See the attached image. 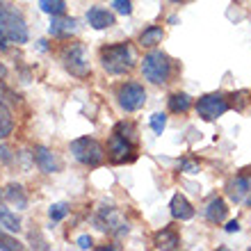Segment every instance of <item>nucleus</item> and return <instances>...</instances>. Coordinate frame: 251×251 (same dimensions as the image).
<instances>
[{"label":"nucleus","instance_id":"nucleus-1","mask_svg":"<svg viewBox=\"0 0 251 251\" xmlns=\"http://www.w3.org/2000/svg\"><path fill=\"white\" fill-rule=\"evenodd\" d=\"M100 64L112 75H124L135 66V50L128 44H112L100 48Z\"/></svg>","mask_w":251,"mask_h":251},{"label":"nucleus","instance_id":"nucleus-2","mask_svg":"<svg viewBox=\"0 0 251 251\" xmlns=\"http://www.w3.org/2000/svg\"><path fill=\"white\" fill-rule=\"evenodd\" d=\"M142 73L153 85H165L172 75V60L162 50H151L142 60Z\"/></svg>","mask_w":251,"mask_h":251},{"label":"nucleus","instance_id":"nucleus-3","mask_svg":"<svg viewBox=\"0 0 251 251\" xmlns=\"http://www.w3.org/2000/svg\"><path fill=\"white\" fill-rule=\"evenodd\" d=\"M71 153H73V158L78 160V162H82L85 167H99V165H103V160H105L103 146L92 137L73 139L71 142Z\"/></svg>","mask_w":251,"mask_h":251},{"label":"nucleus","instance_id":"nucleus-4","mask_svg":"<svg viewBox=\"0 0 251 251\" xmlns=\"http://www.w3.org/2000/svg\"><path fill=\"white\" fill-rule=\"evenodd\" d=\"M0 27L5 30V34L16 44H25L27 41V25L23 16L9 5H0Z\"/></svg>","mask_w":251,"mask_h":251},{"label":"nucleus","instance_id":"nucleus-5","mask_svg":"<svg viewBox=\"0 0 251 251\" xmlns=\"http://www.w3.org/2000/svg\"><path fill=\"white\" fill-rule=\"evenodd\" d=\"M62 64L75 78H87L89 75V62H87V50L82 44H71L62 50Z\"/></svg>","mask_w":251,"mask_h":251},{"label":"nucleus","instance_id":"nucleus-6","mask_svg":"<svg viewBox=\"0 0 251 251\" xmlns=\"http://www.w3.org/2000/svg\"><path fill=\"white\" fill-rule=\"evenodd\" d=\"M228 107H231V103L224 94H205L197 100V114L205 121L219 119L222 114L228 112Z\"/></svg>","mask_w":251,"mask_h":251},{"label":"nucleus","instance_id":"nucleus-7","mask_svg":"<svg viewBox=\"0 0 251 251\" xmlns=\"http://www.w3.org/2000/svg\"><path fill=\"white\" fill-rule=\"evenodd\" d=\"M117 100H119L121 110L135 112L139 107H144L146 92H144V87L137 85V82H126V85L119 87V92H117Z\"/></svg>","mask_w":251,"mask_h":251},{"label":"nucleus","instance_id":"nucleus-8","mask_svg":"<svg viewBox=\"0 0 251 251\" xmlns=\"http://www.w3.org/2000/svg\"><path fill=\"white\" fill-rule=\"evenodd\" d=\"M107 155H110V160H112L114 165L132 162V160L137 158V155H135V144H132L130 139L117 135V132L110 135V142H107Z\"/></svg>","mask_w":251,"mask_h":251},{"label":"nucleus","instance_id":"nucleus-9","mask_svg":"<svg viewBox=\"0 0 251 251\" xmlns=\"http://www.w3.org/2000/svg\"><path fill=\"white\" fill-rule=\"evenodd\" d=\"M96 224H99L100 231H110L114 235L128 233V222L121 217V212L117 208H100L99 217H96Z\"/></svg>","mask_w":251,"mask_h":251},{"label":"nucleus","instance_id":"nucleus-10","mask_svg":"<svg viewBox=\"0 0 251 251\" xmlns=\"http://www.w3.org/2000/svg\"><path fill=\"white\" fill-rule=\"evenodd\" d=\"M226 194L233 203H242L251 208V174H242L226 185Z\"/></svg>","mask_w":251,"mask_h":251},{"label":"nucleus","instance_id":"nucleus-11","mask_svg":"<svg viewBox=\"0 0 251 251\" xmlns=\"http://www.w3.org/2000/svg\"><path fill=\"white\" fill-rule=\"evenodd\" d=\"M34 162H37V167H39L44 174H57L62 169V162L60 158L55 155L50 149H46V146H34Z\"/></svg>","mask_w":251,"mask_h":251},{"label":"nucleus","instance_id":"nucleus-12","mask_svg":"<svg viewBox=\"0 0 251 251\" xmlns=\"http://www.w3.org/2000/svg\"><path fill=\"white\" fill-rule=\"evenodd\" d=\"M75 30H78V23H75V19H69V16H64V14H60V16H53V21H50V27H48V32L53 34V37H71Z\"/></svg>","mask_w":251,"mask_h":251},{"label":"nucleus","instance_id":"nucleus-13","mask_svg":"<svg viewBox=\"0 0 251 251\" xmlns=\"http://www.w3.org/2000/svg\"><path fill=\"white\" fill-rule=\"evenodd\" d=\"M87 21L94 30H105V27H112L114 25V14H110L107 9L103 7H92L87 12Z\"/></svg>","mask_w":251,"mask_h":251},{"label":"nucleus","instance_id":"nucleus-14","mask_svg":"<svg viewBox=\"0 0 251 251\" xmlns=\"http://www.w3.org/2000/svg\"><path fill=\"white\" fill-rule=\"evenodd\" d=\"M169 210H172V217L180 219V222H187V219L194 217V208H192V203L183 194H174L172 203H169Z\"/></svg>","mask_w":251,"mask_h":251},{"label":"nucleus","instance_id":"nucleus-15","mask_svg":"<svg viewBox=\"0 0 251 251\" xmlns=\"http://www.w3.org/2000/svg\"><path fill=\"white\" fill-rule=\"evenodd\" d=\"M153 245H155V249H178L180 238H178V233H176V228L167 226V228H162V231L155 233Z\"/></svg>","mask_w":251,"mask_h":251},{"label":"nucleus","instance_id":"nucleus-16","mask_svg":"<svg viewBox=\"0 0 251 251\" xmlns=\"http://www.w3.org/2000/svg\"><path fill=\"white\" fill-rule=\"evenodd\" d=\"M226 212H228V208H226L224 199H212L210 203H208V208H205V219L210 224H219V222H224Z\"/></svg>","mask_w":251,"mask_h":251},{"label":"nucleus","instance_id":"nucleus-17","mask_svg":"<svg viewBox=\"0 0 251 251\" xmlns=\"http://www.w3.org/2000/svg\"><path fill=\"white\" fill-rule=\"evenodd\" d=\"M162 39H165V30L160 25H149L144 32L139 34V46L153 48V46H158Z\"/></svg>","mask_w":251,"mask_h":251},{"label":"nucleus","instance_id":"nucleus-18","mask_svg":"<svg viewBox=\"0 0 251 251\" xmlns=\"http://www.w3.org/2000/svg\"><path fill=\"white\" fill-rule=\"evenodd\" d=\"M5 199L12 205H16L19 210H23V208L27 205V194L21 185H7L5 187Z\"/></svg>","mask_w":251,"mask_h":251},{"label":"nucleus","instance_id":"nucleus-19","mask_svg":"<svg viewBox=\"0 0 251 251\" xmlns=\"http://www.w3.org/2000/svg\"><path fill=\"white\" fill-rule=\"evenodd\" d=\"M190 107H192V99L187 94L178 92V94H172V96H169V110H172L174 114H185Z\"/></svg>","mask_w":251,"mask_h":251},{"label":"nucleus","instance_id":"nucleus-20","mask_svg":"<svg viewBox=\"0 0 251 251\" xmlns=\"http://www.w3.org/2000/svg\"><path fill=\"white\" fill-rule=\"evenodd\" d=\"M0 228H2V231H9V233L21 231V219L9 210H0Z\"/></svg>","mask_w":251,"mask_h":251},{"label":"nucleus","instance_id":"nucleus-21","mask_svg":"<svg viewBox=\"0 0 251 251\" xmlns=\"http://www.w3.org/2000/svg\"><path fill=\"white\" fill-rule=\"evenodd\" d=\"M41 12L50 14V16H60V14L66 12V2L64 0H39Z\"/></svg>","mask_w":251,"mask_h":251},{"label":"nucleus","instance_id":"nucleus-22","mask_svg":"<svg viewBox=\"0 0 251 251\" xmlns=\"http://www.w3.org/2000/svg\"><path fill=\"white\" fill-rule=\"evenodd\" d=\"M117 135H121V137L126 139H130V142H135V126L130 124V121H119V124L114 126V130Z\"/></svg>","mask_w":251,"mask_h":251},{"label":"nucleus","instance_id":"nucleus-23","mask_svg":"<svg viewBox=\"0 0 251 251\" xmlns=\"http://www.w3.org/2000/svg\"><path fill=\"white\" fill-rule=\"evenodd\" d=\"M151 128H153V132L155 135H162V130L167 128V114H162V112H155L151 117Z\"/></svg>","mask_w":251,"mask_h":251},{"label":"nucleus","instance_id":"nucleus-24","mask_svg":"<svg viewBox=\"0 0 251 251\" xmlns=\"http://www.w3.org/2000/svg\"><path fill=\"white\" fill-rule=\"evenodd\" d=\"M66 212H69V205H66V203H55V205H50L48 215H50V219H53V222H60L62 217H66Z\"/></svg>","mask_w":251,"mask_h":251},{"label":"nucleus","instance_id":"nucleus-25","mask_svg":"<svg viewBox=\"0 0 251 251\" xmlns=\"http://www.w3.org/2000/svg\"><path fill=\"white\" fill-rule=\"evenodd\" d=\"M0 249H21V245H19V240H14V238H9V235H5V233H2V228H0Z\"/></svg>","mask_w":251,"mask_h":251},{"label":"nucleus","instance_id":"nucleus-26","mask_svg":"<svg viewBox=\"0 0 251 251\" xmlns=\"http://www.w3.org/2000/svg\"><path fill=\"white\" fill-rule=\"evenodd\" d=\"M112 7L119 14H124V16L132 14V2H130V0H112Z\"/></svg>","mask_w":251,"mask_h":251},{"label":"nucleus","instance_id":"nucleus-27","mask_svg":"<svg viewBox=\"0 0 251 251\" xmlns=\"http://www.w3.org/2000/svg\"><path fill=\"white\" fill-rule=\"evenodd\" d=\"M180 169H183V172H187V174H197L199 172V165L194 162V160L185 158V160H180Z\"/></svg>","mask_w":251,"mask_h":251},{"label":"nucleus","instance_id":"nucleus-28","mask_svg":"<svg viewBox=\"0 0 251 251\" xmlns=\"http://www.w3.org/2000/svg\"><path fill=\"white\" fill-rule=\"evenodd\" d=\"M78 247H80V249H92L94 240L89 238V235H80V238H78Z\"/></svg>","mask_w":251,"mask_h":251},{"label":"nucleus","instance_id":"nucleus-29","mask_svg":"<svg viewBox=\"0 0 251 251\" xmlns=\"http://www.w3.org/2000/svg\"><path fill=\"white\" fill-rule=\"evenodd\" d=\"M7 41H9V37H7L5 30L0 27V50H7Z\"/></svg>","mask_w":251,"mask_h":251},{"label":"nucleus","instance_id":"nucleus-30","mask_svg":"<svg viewBox=\"0 0 251 251\" xmlns=\"http://www.w3.org/2000/svg\"><path fill=\"white\" fill-rule=\"evenodd\" d=\"M226 231H228V233H238L240 231V224H238V222H228V224H226Z\"/></svg>","mask_w":251,"mask_h":251},{"label":"nucleus","instance_id":"nucleus-31","mask_svg":"<svg viewBox=\"0 0 251 251\" xmlns=\"http://www.w3.org/2000/svg\"><path fill=\"white\" fill-rule=\"evenodd\" d=\"M0 75H5V69H2V66H0Z\"/></svg>","mask_w":251,"mask_h":251},{"label":"nucleus","instance_id":"nucleus-32","mask_svg":"<svg viewBox=\"0 0 251 251\" xmlns=\"http://www.w3.org/2000/svg\"><path fill=\"white\" fill-rule=\"evenodd\" d=\"M172 2H183V0H172Z\"/></svg>","mask_w":251,"mask_h":251}]
</instances>
